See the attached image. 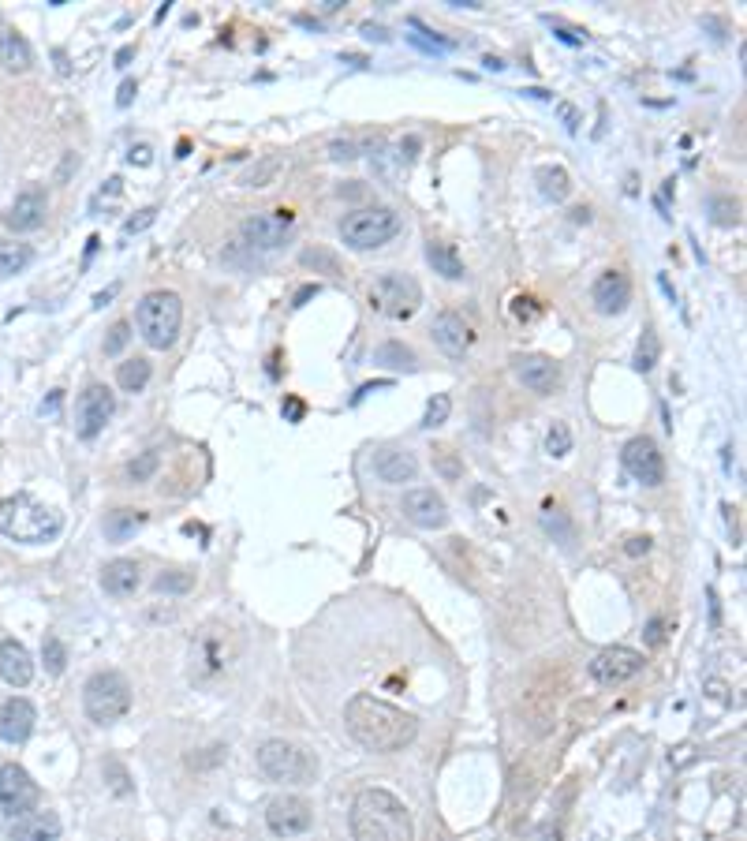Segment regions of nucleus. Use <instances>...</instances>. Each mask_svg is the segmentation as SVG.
<instances>
[{
  "label": "nucleus",
  "instance_id": "f257e3e1",
  "mask_svg": "<svg viewBox=\"0 0 747 841\" xmlns=\"http://www.w3.org/2000/svg\"><path fill=\"white\" fill-rule=\"evenodd\" d=\"M344 722H348V733L355 741L363 744L367 752H378V756L404 752L419 737V718L415 714L400 711V707H393V703H385L378 696H367V692L348 699Z\"/></svg>",
  "mask_w": 747,
  "mask_h": 841
},
{
  "label": "nucleus",
  "instance_id": "f03ea898",
  "mask_svg": "<svg viewBox=\"0 0 747 841\" xmlns=\"http://www.w3.org/2000/svg\"><path fill=\"white\" fill-rule=\"evenodd\" d=\"M352 838L355 841H415V823L404 800L389 789H363L352 800Z\"/></svg>",
  "mask_w": 747,
  "mask_h": 841
},
{
  "label": "nucleus",
  "instance_id": "7ed1b4c3",
  "mask_svg": "<svg viewBox=\"0 0 747 841\" xmlns=\"http://www.w3.org/2000/svg\"><path fill=\"white\" fill-rule=\"evenodd\" d=\"M64 531V516L57 509H49L42 501H34L30 494H15V498L0 501V535L23 546H45Z\"/></svg>",
  "mask_w": 747,
  "mask_h": 841
},
{
  "label": "nucleus",
  "instance_id": "20e7f679",
  "mask_svg": "<svg viewBox=\"0 0 747 841\" xmlns=\"http://www.w3.org/2000/svg\"><path fill=\"white\" fill-rule=\"evenodd\" d=\"M135 326H139V337L150 344V348L165 352V348H172L176 337H180V326H184V300H180L176 292H165V288L146 292L139 300V307H135Z\"/></svg>",
  "mask_w": 747,
  "mask_h": 841
},
{
  "label": "nucleus",
  "instance_id": "39448f33",
  "mask_svg": "<svg viewBox=\"0 0 747 841\" xmlns=\"http://www.w3.org/2000/svg\"><path fill=\"white\" fill-rule=\"evenodd\" d=\"M404 229V221L389 206H363L340 221V240L352 251H378L385 243H393Z\"/></svg>",
  "mask_w": 747,
  "mask_h": 841
},
{
  "label": "nucleus",
  "instance_id": "423d86ee",
  "mask_svg": "<svg viewBox=\"0 0 747 841\" xmlns=\"http://www.w3.org/2000/svg\"><path fill=\"white\" fill-rule=\"evenodd\" d=\"M83 707L86 718L98 726H113L131 711V685L120 670H98L83 685Z\"/></svg>",
  "mask_w": 747,
  "mask_h": 841
},
{
  "label": "nucleus",
  "instance_id": "0eeeda50",
  "mask_svg": "<svg viewBox=\"0 0 747 841\" xmlns=\"http://www.w3.org/2000/svg\"><path fill=\"white\" fill-rule=\"evenodd\" d=\"M258 770L269 782L284 785H311L318 778V763H314L299 744L288 741H266L258 748Z\"/></svg>",
  "mask_w": 747,
  "mask_h": 841
},
{
  "label": "nucleus",
  "instance_id": "6e6552de",
  "mask_svg": "<svg viewBox=\"0 0 747 841\" xmlns=\"http://www.w3.org/2000/svg\"><path fill=\"white\" fill-rule=\"evenodd\" d=\"M423 303V288L408 273H381L370 285V307L385 318H411Z\"/></svg>",
  "mask_w": 747,
  "mask_h": 841
},
{
  "label": "nucleus",
  "instance_id": "1a4fd4ad",
  "mask_svg": "<svg viewBox=\"0 0 747 841\" xmlns=\"http://www.w3.org/2000/svg\"><path fill=\"white\" fill-rule=\"evenodd\" d=\"M292 229H296L292 210H262L240 221V243H247L251 251H273L292 236Z\"/></svg>",
  "mask_w": 747,
  "mask_h": 841
},
{
  "label": "nucleus",
  "instance_id": "9d476101",
  "mask_svg": "<svg viewBox=\"0 0 747 841\" xmlns=\"http://www.w3.org/2000/svg\"><path fill=\"white\" fill-rule=\"evenodd\" d=\"M116 412V397L109 393V385H86L83 393H79V400H75V430H79V438H86V442H94L101 430H105V423L113 419Z\"/></svg>",
  "mask_w": 747,
  "mask_h": 841
},
{
  "label": "nucleus",
  "instance_id": "9b49d317",
  "mask_svg": "<svg viewBox=\"0 0 747 841\" xmlns=\"http://www.w3.org/2000/svg\"><path fill=\"white\" fill-rule=\"evenodd\" d=\"M38 800H42V789H38V782L19 763H4L0 767V808L4 812L19 819V815L34 812Z\"/></svg>",
  "mask_w": 747,
  "mask_h": 841
},
{
  "label": "nucleus",
  "instance_id": "f8f14e48",
  "mask_svg": "<svg viewBox=\"0 0 747 841\" xmlns=\"http://www.w3.org/2000/svg\"><path fill=\"white\" fill-rule=\"evenodd\" d=\"M643 670V655L632 647H606L602 655L591 662V677L598 685H624L635 673Z\"/></svg>",
  "mask_w": 747,
  "mask_h": 841
},
{
  "label": "nucleus",
  "instance_id": "ddd939ff",
  "mask_svg": "<svg viewBox=\"0 0 747 841\" xmlns=\"http://www.w3.org/2000/svg\"><path fill=\"white\" fill-rule=\"evenodd\" d=\"M624 468H628V475H632L635 483L643 486H662L665 479V460L650 438H632V442L624 445Z\"/></svg>",
  "mask_w": 747,
  "mask_h": 841
},
{
  "label": "nucleus",
  "instance_id": "4468645a",
  "mask_svg": "<svg viewBox=\"0 0 747 841\" xmlns=\"http://www.w3.org/2000/svg\"><path fill=\"white\" fill-rule=\"evenodd\" d=\"M266 827L273 830L277 838H296V834H303V830L311 827V804H307L303 797L269 800Z\"/></svg>",
  "mask_w": 747,
  "mask_h": 841
},
{
  "label": "nucleus",
  "instance_id": "2eb2a0df",
  "mask_svg": "<svg viewBox=\"0 0 747 841\" xmlns=\"http://www.w3.org/2000/svg\"><path fill=\"white\" fill-rule=\"evenodd\" d=\"M45 210H49V199L42 187H27L23 195H15V202L0 214V221L12 232H34L45 225Z\"/></svg>",
  "mask_w": 747,
  "mask_h": 841
},
{
  "label": "nucleus",
  "instance_id": "dca6fc26",
  "mask_svg": "<svg viewBox=\"0 0 747 841\" xmlns=\"http://www.w3.org/2000/svg\"><path fill=\"white\" fill-rule=\"evenodd\" d=\"M404 516H408L415 528L434 531V528H445V524H449V505H445L441 494L419 486V490H408V494H404Z\"/></svg>",
  "mask_w": 747,
  "mask_h": 841
},
{
  "label": "nucleus",
  "instance_id": "f3484780",
  "mask_svg": "<svg viewBox=\"0 0 747 841\" xmlns=\"http://www.w3.org/2000/svg\"><path fill=\"white\" fill-rule=\"evenodd\" d=\"M34 722H38V711H34L30 699L23 696L4 699V707H0V741L27 744L30 733H34Z\"/></svg>",
  "mask_w": 747,
  "mask_h": 841
},
{
  "label": "nucleus",
  "instance_id": "a211bd4d",
  "mask_svg": "<svg viewBox=\"0 0 747 841\" xmlns=\"http://www.w3.org/2000/svg\"><path fill=\"white\" fill-rule=\"evenodd\" d=\"M591 300L598 314H624L632 303V281L621 270H606L591 288Z\"/></svg>",
  "mask_w": 747,
  "mask_h": 841
},
{
  "label": "nucleus",
  "instance_id": "6ab92c4d",
  "mask_svg": "<svg viewBox=\"0 0 747 841\" xmlns=\"http://www.w3.org/2000/svg\"><path fill=\"white\" fill-rule=\"evenodd\" d=\"M434 344L445 352V356H452V359H460L475 344V333H471V326H467L460 314H452V311H445V314H437L434 318Z\"/></svg>",
  "mask_w": 747,
  "mask_h": 841
},
{
  "label": "nucleus",
  "instance_id": "aec40b11",
  "mask_svg": "<svg viewBox=\"0 0 747 841\" xmlns=\"http://www.w3.org/2000/svg\"><path fill=\"white\" fill-rule=\"evenodd\" d=\"M512 371H516V378H520L531 393H553L557 389V382H561V371H557V363H553L550 356H516L512 359Z\"/></svg>",
  "mask_w": 747,
  "mask_h": 841
},
{
  "label": "nucleus",
  "instance_id": "412c9836",
  "mask_svg": "<svg viewBox=\"0 0 747 841\" xmlns=\"http://www.w3.org/2000/svg\"><path fill=\"white\" fill-rule=\"evenodd\" d=\"M0 677L12 688H27L34 681V658L19 640H0Z\"/></svg>",
  "mask_w": 747,
  "mask_h": 841
},
{
  "label": "nucleus",
  "instance_id": "4be33fe9",
  "mask_svg": "<svg viewBox=\"0 0 747 841\" xmlns=\"http://www.w3.org/2000/svg\"><path fill=\"white\" fill-rule=\"evenodd\" d=\"M374 471H378L381 483L404 486L419 475V460L411 457L408 449H378L374 453Z\"/></svg>",
  "mask_w": 747,
  "mask_h": 841
},
{
  "label": "nucleus",
  "instance_id": "5701e85b",
  "mask_svg": "<svg viewBox=\"0 0 747 841\" xmlns=\"http://www.w3.org/2000/svg\"><path fill=\"white\" fill-rule=\"evenodd\" d=\"M60 819L53 812H27L12 819V841H57Z\"/></svg>",
  "mask_w": 747,
  "mask_h": 841
},
{
  "label": "nucleus",
  "instance_id": "b1692460",
  "mask_svg": "<svg viewBox=\"0 0 747 841\" xmlns=\"http://www.w3.org/2000/svg\"><path fill=\"white\" fill-rule=\"evenodd\" d=\"M139 565L135 561H127V557H116V561H109L105 569H101V587L113 595V599H127V595H135L139 591Z\"/></svg>",
  "mask_w": 747,
  "mask_h": 841
},
{
  "label": "nucleus",
  "instance_id": "393cba45",
  "mask_svg": "<svg viewBox=\"0 0 747 841\" xmlns=\"http://www.w3.org/2000/svg\"><path fill=\"white\" fill-rule=\"evenodd\" d=\"M0 64L8 68V72H27L30 64H34V49H30V42L19 34V30H0Z\"/></svg>",
  "mask_w": 747,
  "mask_h": 841
},
{
  "label": "nucleus",
  "instance_id": "a878e982",
  "mask_svg": "<svg viewBox=\"0 0 747 841\" xmlns=\"http://www.w3.org/2000/svg\"><path fill=\"white\" fill-rule=\"evenodd\" d=\"M426 262H430V266H434V273H441L445 281H460V277L467 273L460 251H456L452 243H441V240L426 243Z\"/></svg>",
  "mask_w": 747,
  "mask_h": 841
},
{
  "label": "nucleus",
  "instance_id": "bb28decb",
  "mask_svg": "<svg viewBox=\"0 0 747 841\" xmlns=\"http://www.w3.org/2000/svg\"><path fill=\"white\" fill-rule=\"evenodd\" d=\"M535 184L538 191L546 195L550 202H564L572 195V176L561 169V165H538L535 169Z\"/></svg>",
  "mask_w": 747,
  "mask_h": 841
},
{
  "label": "nucleus",
  "instance_id": "cd10ccee",
  "mask_svg": "<svg viewBox=\"0 0 747 841\" xmlns=\"http://www.w3.org/2000/svg\"><path fill=\"white\" fill-rule=\"evenodd\" d=\"M142 524H146V513H142V509H116V513L105 516V539L127 542Z\"/></svg>",
  "mask_w": 747,
  "mask_h": 841
},
{
  "label": "nucleus",
  "instance_id": "c85d7f7f",
  "mask_svg": "<svg viewBox=\"0 0 747 841\" xmlns=\"http://www.w3.org/2000/svg\"><path fill=\"white\" fill-rule=\"evenodd\" d=\"M150 374H154L150 371V359L135 356L116 367V385H120L124 393H142V389L150 385Z\"/></svg>",
  "mask_w": 747,
  "mask_h": 841
},
{
  "label": "nucleus",
  "instance_id": "c756f323",
  "mask_svg": "<svg viewBox=\"0 0 747 841\" xmlns=\"http://www.w3.org/2000/svg\"><path fill=\"white\" fill-rule=\"evenodd\" d=\"M374 363H381V367H396V371H415V352H411L408 344L400 341H385L378 344V352H374Z\"/></svg>",
  "mask_w": 747,
  "mask_h": 841
},
{
  "label": "nucleus",
  "instance_id": "7c9ffc66",
  "mask_svg": "<svg viewBox=\"0 0 747 841\" xmlns=\"http://www.w3.org/2000/svg\"><path fill=\"white\" fill-rule=\"evenodd\" d=\"M30 262H34V251H30V243H0V277L23 273Z\"/></svg>",
  "mask_w": 747,
  "mask_h": 841
},
{
  "label": "nucleus",
  "instance_id": "2f4dec72",
  "mask_svg": "<svg viewBox=\"0 0 747 841\" xmlns=\"http://www.w3.org/2000/svg\"><path fill=\"white\" fill-rule=\"evenodd\" d=\"M195 662H198V677H202V681L213 677V673L225 670V655L217 651V636H202V640H198Z\"/></svg>",
  "mask_w": 747,
  "mask_h": 841
},
{
  "label": "nucleus",
  "instance_id": "473e14b6",
  "mask_svg": "<svg viewBox=\"0 0 747 841\" xmlns=\"http://www.w3.org/2000/svg\"><path fill=\"white\" fill-rule=\"evenodd\" d=\"M658 356H662V341H658V333H654V329H643L639 348H635V371L650 374L654 371V363H658Z\"/></svg>",
  "mask_w": 747,
  "mask_h": 841
},
{
  "label": "nucleus",
  "instance_id": "72a5a7b5",
  "mask_svg": "<svg viewBox=\"0 0 747 841\" xmlns=\"http://www.w3.org/2000/svg\"><path fill=\"white\" fill-rule=\"evenodd\" d=\"M710 221L721 225V229L740 225V202H736L733 195H714V199H710Z\"/></svg>",
  "mask_w": 747,
  "mask_h": 841
},
{
  "label": "nucleus",
  "instance_id": "f704fd0d",
  "mask_svg": "<svg viewBox=\"0 0 747 841\" xmlns=\"http://www.w3.org/2000/svg\"><path fill=\"white\" fill-rule=\"evenodd\" d=\"M195 587V576L191 572H184V569H169V572H161L154 580V591L157 595H187Z\"/></svg>",
  "mask_w": 747,
  "mask_h": 841
},
{
  "label": "nucleus",
  "instance_id": "c9c22d12",
  "mask_svg": "<svg viewBox=\"0 0 747 841\" xmlns=\"http://www.w3.org/2000/svg\"><path fill=\"white\" fill-rule=\"evenodd\" d=\"M157 468H161V457H157V449H150V453H139V457L127 464V479H131V483H150Z\"/></svg>",
  "mask_w": 747,
  "mask_h": 841
},
{
  "label": "nucleus",
  "instance_id": "e433bc0d",
  "mask_svg": "<svg viewBox=\"0 0 747 841\" xmlns=\"http://www.w3.org/2000/svg\"><path fill=\"white\" fill-rule=\"evenodd\" d=\"M449 415H452V397H449V393H437V397L430 400V404H426L423 427H426V430L445 427V423H449Z\"/></svg>",
  "mask_w": 747,
  "mask_h": 841
},
{
  "label": "nucleus",
  "instance_id": "4c0bfd02",
  "mask_svg": "<svg viewBox=\"0 0 747 841\" xmlns=\"http://www.w3.org/2000/svg\"><path fill=\"white\" fill-rule=\"evenodd\" d=\"M42 662H45V670L53 673H64V666H68V647L57 640V636H45V643H42Z\"/></svg>",
  "mask_w": 747,
  "mask_h": 841
},
{
  "label": "nucleus",
  "instance_id": "58836bf2",
  "mask_svg": "<svg viewBox=\"0 0 747 841\" xmlns=\"http://www.w3.org/2000/svg\"><path fill=\"white\" fill-rule=\"evenodd\" d=\"M546 453H550V457H568V453H572V430L564 427V423H553V427L546 430Z\"/></svg>",
  "mask_w": 747,
  "mask_h": 841
},
{
  "label": "nucleus",
  "instance_id": "ea45409f",
  "mask_svg": "<svg viewBox=\"0 0 747 841\" xmlns=\"http://www.w3.org/2000/svg\"><path fill=\"white\" fill-rule=\"evenodd\" d=\"M277 169H281V161H277V157H266V161H258V165H254V169L243 176L240 184L243 187H266L269 180L277 176Z\"/></svg>",
  "mask_w": 747,
  "mask_h": 841
},
{
  "label": "nucleus",
  "instance_id": "a19ab883",
  "mask_svg": "<svg viewBox=\"0 0 747 841\" xmlns=\"http://www.w3.org/2000/svg\"><path fill=\"white\" fill-rule=\"evenodd\" d=\"M105 782H109V789H113L116 797H127L131 793V778H127V770L116 763V759H105Z\"/></svg>",
  "mask_w": 747,
  "mask_h": 841
},
{
  "label": "nucleus",
  "instance_id": "79ce46f5",
  "mask_svg": "<svg viewBox=\"0 0 747 841\" xmlns=\"http://www.w3.org/2000/svg\"><path fill=\"white\" fill-rule=\"evenodd\" d=\"M434 464H437V471L449 479V483H456V479L464 475V464L456 460V453H452V449H434Z\"/></svg>",
  "mask_w": 747,
  "mask_h": 841
},
{
  "label": "nucleus",
  "instance_id": "37998d69",
  "mask_svg": "<svg viewBox=\"0 0 747 841\" xmlns=\"http://www.w3.org/2000/svg\"><path fill=\"white\" fill-rule=\"evenodd\" d=\"M127 341H131V326H127V322H116V326L109 329V337H105V356H120L127 348Z\"/></svg>",
  "mask_w": 747,
  "mask_h": 841
},
{
  "label": "nucleus",
  "instance_id": "c03bdc74",
  "mask_svg": "<svg viewBox=\"0 0 747 841\" xmlns=\"http://www.w3.org/2000/svg\"><path fill=\"white\" fill-rule=\"evenodd\" d=\"M299 262H303V266H322L325 273H340L337 258L329 255V251H318V247H314V251H303V255H299Z\"/></svg>",
  "mask_w": 747,
  "mask_h": 841
},
{
  "label": "nucleus",
  "instance_id": "a18cd8bd",
  "mask_svg": "<svg viewBox=\"0 0 747 841\" xmlns=\"http://www.w3.org/2000/svg\"><path fill=\"white\" fill-rule=\"evenodd\" d=\"M154 221H157V210H154V206H146V210H139L135 217H127L124 232H127V236H135V232H146L150 225H154Z\"/></svg>",
  "mask_w": 747,
  "mask_h": 841
},
{
  "label": "nucleus",
  "instance_id": "49530a36",
  "mask_svg": "<svg viewBox=\"0 0 747 841\" xmlns=\"http://www.w3.org/2000/svg\"><path fill=\"white\" fill-rule=\"evenodd\" d=\"M550 27L557 30V38H561V42H568V45H583V42H587V30L568 27L564 19H550Z\"/></svg>",
  "mask_w": 747,
  "mask_h": 841
},
{
  "label": "nucleus",
  "instance_id": "de8ad7c7",
  "mask_svg": "<svg viewBox=\"0 0 747 841\" xmlns=\"http://www.w3.org/2000/svg\"><path fill=\"white\" fill-rule=\"evenodd\" d=\"M557 116H561L564 131H572V135H576L579 124H583V116H579V109L572 105V101H557Z\"/></svg>",
  "mask_w": 747,
  "mask_h": 841
},
{
  "label": "nucleus",
  "instance_id": "09e8293b",
  "mask_svg": "<svg viewBox=\"0 0 747 841\" xmlns=\"http://www.w3.org/2000/svg\"><path fill=\"white\" fill-rule=\"evenodd\" d=\"M329 157H333V161H355L359 150H355L352 139H333V143H329Z\"/></svg>",
  "mask_w": 747,
  "mask_h": 841
},
{
  "label": "nucleus",
  "instance_id": "8fccbe9b",
  "mask_svg": "<svg viewBox=\"0 0 747 841\" xmlns=\"http://www.w3.org/2000/svg\"><path fill=\"white\" fill-rule=\"evenodd\" d=\"M127 161H131V165H150V161H154V146L135 143L131 150H127Z\"/></svg>",
  "mask_w": 747,
  "mask_h": 841
},
{
  "label": "nucleus",
  "instance_id": "3c124183",
  "mask_svg": "<svg viewBox=\"0 0 747 841\" xmlns=\"http://www.w3.org/2000/svg\"><path fill=\"white\" fill-rule=\"evenodd\" d=\"M647 643L650 647H662L665 643V621L662 617H654V621L647 625Z\"/></svg>",
  "mask_w": 747,
  "mask_h": 841
},
{
  "label": "nucleus",
  "instance_id": "603ef678",
  "mask_svg": "<svg viewBox=\"0 0 747 841\" xmlns=\"http://www.w3.org/2000/svg\"><path fill=\"white\" fill-rule=\"evenodd\" d=\"M135 90H139V83H135V79H124V83H120V90H116V105H120V109H127V105H131V98H135Z\"/></svg>",
  "mask_w": 747,
  "mask_h": 841
},
{
  "label": "nucleus",
  "instance_id": "864d4df0",
  "mask_svg": "<svg viewBox=\"0 0 747 841\" xmlns=\"http://www.w3.org/2000/svg\"><path fill=\"white\" fill-rule=\"evenodd\" d=\"M303 412H307V408H303V400H284V415H288L292 423H299V419H303Z\"/></svg>",
  "mask_w": 747,
  "mask_h": 841
},
{
  "label": "nucleus",
  "instance_id": "5fc2aeb1",
  "mask_svg": "<svg viewBox=\"0 0 747 841\" xmlns=\"http://www.w3.org/2000/svg\"><path fill=\"white\" fill-rule=\"evenodd\" d=\"M531 303H535V300H527V296H520V300H516V314H520V318H527V322H531V318H538V307H531Z\"/></svg>",
  "mask_w": 747,
  "mask_h": 841
},
{
  "label": "nucleus",
  "instance_id": "6e6d98bb",
  "mask_svg": "<svg viewBox=\"0 0 747 841\" xmlns=\"http://www.w3.org/2000/svg\"><path fill=\"white\" fill-rule=\"evenodd\" d=\"M318 292H322V288H318V285H303V288H299V292H296V300H292V307H303V303L314 300Z\"/></svg>",
  "mask_w": 747,
  "mask_h": 841
},
{
  "label": "nucleus",
  "instance_id": "4d7b16f0",
  "mask_svg": "<svg viewBox=\"0 0 747 841\" xmlns=\"http://www.w3.org/2000/svg\"><path fill=\"white\" fill-rule=\"evenodd\" d=\"M624 550H628L632 557L647 554V550H650V539H647V535H643V539H628V546H624Z\"/></svg>",
  "mask_w": 747,
  "mask_h": 841
},
{
  "label": "nucleus",
  "instance_id": "13d9d810",
  "mask_svg": "<svg viewBox=\"0 0 747 841\" xmlns=\"http://www.w3.org/2000/svg\"><path fill=\"white\" fill-rule=\"evenodd\" d=\"M60 404H64V393H60V389H53V397H49V400L42 404V412H49V415L60 412Z\"/></svg>",
  "mask_w": 747,
  "mask_h": 841
},
{
  "label": "nucleus",
  "instance_id": "bf43d9fd",
  "mask_svg": "<svg viewBox=\"0 0 747 841\" xmlns=\"http://www.w3.org/2000/svg\"><path fill=\"white\" fill-rule=\"evenodd\" d=\"M131 60H135V45H124V49L116 53V68H127Z\"/></svg>",
  "mask_w": 747,
  "mask_h": 841
},
{
  "label": "nucleus",
  "instance_id": "052dcab7",
  "mask_svg": "<svg viewBox=\"0 0 747 841\" xmlns=\"http://www.w3.org/2000/svg\"><path fill=\"white\" fill-rule=\"evenodd\" d=\"M535 841H561V834H557V827H538Z\"/></svg>",
  "mask_w": 747,
  "mask_h": 841
},
{
  "label": "nucleus",
  "instance_id": "680f3d73",
  "mask_svg": "<svg viewBox=\"0 0 747 841\" xmlns=\"http://www.w3.org/2000/svg\"><path fill=\"white\" fill-rule=\"evenodd\" d=\"M116 292H120V288H116V285H113V288H105V292H98V296H94V307H105V303L113 300Z\"/></svg>",
  "mask_w": 747,
  "mask_h": 841
},
{
  "label": "nucleus",
  "instance_id": "e2e57ef3",
  "mask_svg": "<svg viewBox=\"0 0 747 841\" xmlns=\"http://www.w3.org/2000/svg\"><path fill=\"white\" fill-rule=\"evenodd\" d=\"M520 94H531V98H542V101H550V98H553L550 90H542V86H527V90H520Z\"/></svg>",
  "mask_w": 747,
  "mask_h": 841
},
{
  "label": "nucleus",
  "instance_id": "0e129e2a",
  "mask_svg": "<svg viewBox=\"0 0 747 841\" xmlns=\"http://www.w3.org/2000/svg\"><path fill=\"white\" fill-rule=\"evenodd\" d=\"M367 30V38H378V42H389V34H385V30L381 27H363Z\"/></svg>",
  "mask_w": 747,
  "mask_h": 841
},
{
  "label": "nucleus",
  "instance_id": "69168bd1",
  "mask_svg": "<svg viewBox=\"0 0 747 841\" xmlns=\"http://www.w3.org/2000/svg\"><path fill=\"white\" fill-rule=\"evenodd\" d=\"M482 64H486L490 72H501V68H505V60H497V57H486V60H482Z\"/></svg>",
  "mask_w": 747,
  "mask_h": 841
}]
</instances>
